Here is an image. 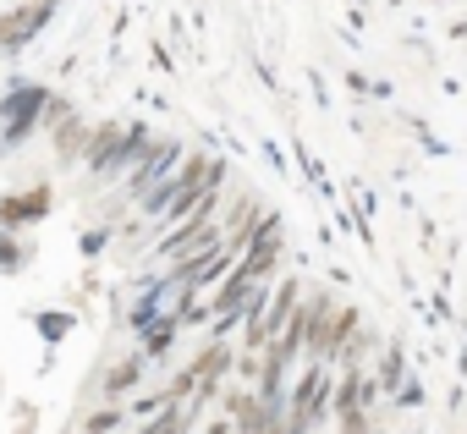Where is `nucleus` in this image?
Wrapping results in <instances>:
<instances>
[{
	"instance_id": "obj_1",
	"label": "nucleus",
	"mask_w": 467,
	"mask_h": 434,
	"mask_svg": "<svg viewBox=\"0 0 467 434\" xmlns=\"http://www.w3.org/2000/svg\"><path fill=\"white\" fill-rule=\"evenodd\" d=\"M363 330V308L358 303H336V314L319 325V330H308V352H314V363H341V352H347V341Z\"/></svg>"
},
{
	"instance_id": "obj_7",
	"label": "nucleus",
	"mask_w": 467,
	"mask_h": 434,
	"mask_svg": "<svg viewBox=\"0 0 467 434\" xmlns=\"http://www.w3.org/2000/svg\"><path fill=\"white\" fill-rule=\"evenodd\" d=\"M203 434H243V429H237V423H231V418H225V412H220V418H214V423H209V429H203Z\"/></svg>"
},
{
	"instance_id": "obj_2",
	"label": "nucleus",
	"mask_w": 467,
	"mask_h": 434,
	"mask_svg": "<svg viewBox=\"0 0 467 434\" xmlns=\"http://www.w3.org/2000/svg\"><path fill=\"white\" fill-rule=\"evenodd\" d=\"M379 396L385 390H379V379L368 368H341V379H336V423L352 418V412H374Z\"/></svg>"
},
{
	"instance_id": "obj_5",
	"label": "nucleus",
	"mask_w": 467,
	"mask_h": 434,
	"mask_svg": "<svg viewBox=\"0 0 467 434\" xmlns=\"http://www.w3.org/2000/svg\"><path fill=\"white\" fill-rule=\"evenodd\" d=\"M78 149H83V121H78V116H72V121H67V127H61V132H56V154H61V160H72V154H78Z\"/></svg>"
},
{
	"instance_id": "obj_3",
	"label": "nucleus",
	"mask_w": 467,
	"mask_h": 434,
	"mask_svg": "<svg viewBox=\"0 0 467 434\" xmlns=\"http://www.w3.org/2000/svg\"><path fill=\"white\" fill-rule=\"evenodd\" d=\"M138 379H143V357H121V363L110 368L105 390H99V396H105V407H121V396H127V390H132Z\"/></svg>"
},
{
	"instance_id": "obj_6",
	"label": "nucleus",
	"mask_w": 467,
	"mask_h": 434,
	"mask_svg": "<svg viewBox=\"0 0 467 434\" xmlns=\"http://www.w3.org/2000/svg\"><path fill=\"white\" fill-rule=\"evenodd\" d=\"M110 429H121V407H99L94 418H83V434H110Z\"/></svg>"
},
{
	"instance_id": "obj_4",
	"label": "nucleus",
	"mask_w": 467,
	"mask_h": 434,
	"mask_svg": "<svg viewBox=\"0 0 467 434\" xmlns=\"http://www.w3.org/2000/svg\"><path fill=\"white\" fill-rule=\"evenodd\" d=\"M39 209H45V192H34V198H6V203H0V226L39 221Z\"/></svg>"
}]
</instances>
